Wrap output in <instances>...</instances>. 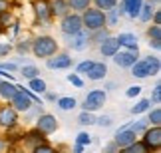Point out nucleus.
I'll return each mask as SVG.
<instances>
[{
    "instance_id": "nucleus-1",
    "label": "nucleus",
    "mask_w": 161,
    "mask_h": 153,
    "mask_svg": "<svg viewBox=\"0 0 161 153\" xmlns=\"http://www.w3.org/2000/svg\"><path fill=\"white\" fill-rule=\"evenodd\" d=\"M30 52H32L36 58L48 60L50 56L60 52V46H58V42H56V38H52V36H48V34H40V36H36V38H32V50Z\"/></svg>"
},
{
    "instance_id": "nucleus-2",
    "label": "nucleus",
    "mask_w": 161,
    "mask_h": 153,
    "mask_svg": "<svg viewBox=\"0 0 161 153\" xmlns=\"http://www.w3.org/2000/svg\"><path fill=\"white\" fill-rule=\"evenodd\" d=\"M80 16H82L84 30H88V32H96V30L106 28V12L97 10V8H94V6H90L88 10H84Z\"/></svg>"
},
{
    "instance_id": "nucleus-3",
    "label": "nucleus",
    "mask_w": 161,
    "mask_h": 153,
    "mask_svg": "<svg viewBox=\"0 0 161 153\" xmlns=\"http://www.w3.org/2000/svg\"><path fill=\"white\" fill-rule=\"evenodd\" d=\"M20 125V113L16 112L10 103L0 106V127L6 131H14Z\"/></svg>"
},
{
    "instance_id": "nucleus-4",
    "label": "nucleus",
    "mask_w": 161,
    "mask_h": 153,
    "mask_svg": "<svg viewBox=\"0 0 161 153\" xmlns=\"http://www.w3.org/2000/svg\"><path fill=\"white\" fill-rule=\"evenodd\" d=\"M106 100H108V94L106 90H92L88 91V96H86V100L82 101V112H97V109H102L106 106Z\"/></svg>"
},
{
    "instance_id": "nucleus-5",
    "label": "nucleus",
    "mask_w": 161,
    "mask_h": 153,
    "mask_svg": "<svg viewBox=\"0 0 161 153\" xmlns=\"http://www.w3.org/2000/svg\"><path fill=\"white\" fill-rule=\"evenodd\" d=\"M60 30L62 34L66 36V38H70V36L82 32L84 26H82V16L78 14V12H70V14H66L64 18H60Z\"/></svg>"
},
{
    "instance_id": "nucleus-6",
    "label": "nucleus",
    "mask_w": 161,
    "mask_h": 153,
    "mask_svg": "<svg viewBox=\"0 0 161 153\" xmlns=\"http://www.w3.org/2000/svg\"><path fill=\"white\" fill-rule=\"evenodd\" d=\"M141 143L147 147L149 153H159L161 149V127H147V129L141 133Z\"/></svg>"
},
{
    "instance_id": "nucleus-7",
    "label": "nucleus",
    "mask_w": 161,
    "mask_h": 153,
    "mask_svg": "<svg viewBox=\"0 0 161 153\" xmlns=\"http://www.w3.org/2000/svg\"><path fill=\"white\" fill-rule=\"evenodd\" d=\"M60 127L58 119H56V115L52 113H40L38 117H36V123H34V129H38L42 135H52V133H56V129Z\"/></svg>"
},
{
    "instance_id": "nucleus-8",
    "label": "nucleus",
    "mask_w": 161,
    "mask_h": 153,
    "mask_svg": "<svg viewBox=\"0 0 161 153\" xmlns=\"http://www.w3.org/2000/svg\"><path fill=\"white\" fill-rule=\"evenodd\" d=\"M114 64L117 68H123V70H129L131 66L139 60V52H129V50H119L114 58Z\"/></svg>"
},
{
    "instance_id": "nucleus-9",
    "label": "nucleus",
    "mask_w": 161,
    "mask_h": 153,
    "mask_svg": "<svg viewBox=\"0 0 161 153\" xmlns=\"http://www.w3.org/2000/svg\"><path fill=\"white\" fill-rule=\"evenodd\" d=\"M48 70H68L72 68V56L68 52H58L46 60Z\"/></svg>"
},
{
    "instance_id": "nucleus-10",
    "label": "nucleus",
    "mask_w": 161,
    "mask_h": 153,
    "mask_svg": "<svg viewBox=\"0 0 161 153\" xmlns=\"http://www.w3.org/2000/svg\"><path fill=\"white\" fill-rule=\"evenodd\" d=\"M22 143H24V147H26L28 151H32L34 147H38V145L48 143V137L42 135L38 129H30L26 133H22Z\"/></svg>"
},
{
    "instance_id": "nucleus-11",
    "label": "nucleus",
    "mask_w": 161,
    "mask_h": 153,
    "mask_svg": "<svg viewBox=\"0 0 161 153\" xmlns=\"http://www.w3.org/2000/svg\"><path fill=\"white\" fill-rule=\"evenodd\" d=\"M32 10H34V16L40 24H48L52 22V14H50V4L48 0H34L32 2Z\"/></svg>"
},
{
    "instance_id": "nucleus-12",
    "label": "nucleus",
    "mask_w": 161,
    "mask_h": 153,
    "mask_svg": "<svg viewBox=\"0 0 161 153\" xmlns=\"http://www.w3.org/2000/svg\"><path fill=\"white\" fill-rule=\"evenodd\" d=\"M137 133H133L131 129H127L125 125L123 127H119V129H117V133H115V137H114V143L117 145V147H127V145H131V143H135L137 141Z\"/></svg>"
},
{
    "instance_id": "nucleus-13",
    "label": "nucleus",
    "mask_w": 161,
    "mask_h": 153,
    "mask_svg": "<svg viewBox=\"0 0 161 153\" xmlns=\"http://www.w3.org/2000/svg\"><path fill=\"white\" fill-rule=\"evenodd\" d=\"M68 46H70L74 52H84L86 48L90 46V32L88 30H82V32L70 36V38H68Z\"/></svg>"
},
{
    "instance_id": "nucleus-14",
    "label": "nucleus",
    "mask_w": 161,
    "mask_h": 153,
    "mask_svg": "<svg viewBox=\"0 0 161 153\" xmlns=\"http://www.w3.org/2000/svg\"><path fill=\"white\" fill-rule=\"evenodd\" d=\"M119 48H125L129 52H139V46H137V36L131 34V32H121L119 36H115Z\"/></svg>"
},
{
    "instance_id": "nucleus-15",
    "label": "nucleus",
    "mask_w": 161,
    "mask_h": 153,
    "mask_svg": "<svg viewBox=\"0 0 161 153\" xmlns=\"http://www.w3.org/2000/svg\"><path fill=\"white\" fill-rule=\"evenodd\" d=\"M48 4H50L52 18H64L66 14H70V12H72L68 0H48Z\"/></svg>"
},
{
    "instance_id": "nucleus-16",
    "label": "nucleus",
    "mask_w": 161,
    "mask_h": 153,
    "mask_svg": "<svg viewBox=\"0 0 161 153\" xmlns=\"http://www.w3.org/2000/svg\"><path fill=\"white\" fill-rule=\"evenodd\" d=\"M97 48H100V54H102L103 58H114L115 54L119 52V44H117L115 36H109V38H106Z\"/></svg>"
},
{
    "instance_id": "nucleus-17",
    "label": "nucleus",
    "mask_w": 161,
    "mask_h": 153,
    "mask_svg": "<svg viewBox=\"0 0 161 153\" xmlns=\"http://www.w3.org/2000/svg\"><path fill=\"white\" fill-rule=\"evenodd\" d=\"M16 91H18L16 82H10V79H2L0 82V100H4L6 103L16 96Z\"/></svg>"
},
{
    "instance_id": "nucleus-18",
    "label": "nucleus",
    "mask_w": 161,
    "mask_h": 153,
    "mask_svg": "<svg viewBox=\"0 0 161 153\" xmlns=\"http://www.w3.org/2000/svg\"><path fill=\"white\" fill-rule=\"evenodd\" d=\"M106 74H108V66L103 62H94L92 68H90V72L86 76H88L92 82H102V79L106 78Z\"/></svg>"
},
{
    "instance_id": "nucleus-19",
    "label": "nucleus",
    "mask_w": 161,
    "mask_h": 153,
    "mask_svg": "<svg viewBox=\"0 0 161 153\" xmlns=\"http://www.w3.org/2000/svg\"><path fill=\"white\" fill-rule=\"evenodd\" d=\"M123 2V8H125V16H129L131 20L139 16V10L143 6V0H121Z\"/></svg>"
},
{
    "instance_id": "nucleus-20",
    "label": "nucleus",
    "mask_w": 161,
    "mask_h": 153,
    "mask_svg": "<svg viewBox=\"0 0 161 153\" xmlns=\"http://www.w3.org/2000/svg\"><path fill=\"white\" fill-rule=\"evenodd\" d=\"M129 70H131V76H133V78H137V79H145V78H149V76H151V74H149V68H147V64H145L141 58H139Z\"/></svg>"
},
{
    "instance_id": "nucleus-21",
    "label": "nucleus",
    "mask_w": 161,
    "mask_h": 153,
    "mask_svg": "<svg viewBox=\"0 0 161 153\" xmlns=\"http://www.w3.org/2000/svg\"><path fill=\"white\" fill-rule=\"evenodd\" d=\"M28 85H30V91L32 94H36V96H42L44 91H48V84L44 82L42 78H34V79H28Z\"/></svg>"
},
{
    "instance_id": "nucleus-22",
    "label": "nucleus",
    "mask_w": 161,
    "mask_h": 153,
    "mask_svg": "<svg viewBox=\"0 0 161 153\" xmlns=\"http://www.w3.org/2000/svg\"><path fill=\"white\" fill-rule=\"evenodd\" d=\"M18 72H20V76L24 79H34V78H40V70L36 68L34 64H24L22 68H18Z\"/></svg>"
},
{
    "instance_id": "nucleus-23",
    "label": "nucleus",
    "mask_w": 161,
    "mask_h": 153,
    "mask_svg": "<svg viewBox=\"0 0 161 153\" xmlns=\"http://www.w3.org/2000/svg\"><path fill=\"white\" fill-rule=\"evenodd\" d=\"M143 62L147 64V68H149V74L151 76H157L159 74V70H161V60H159V56H145V58H141Z\"/></svg>"
},
{
    "instance_id": "nucleus-24",
    "label": "nucleus",
    "mask_w": 161,
    "mask_h": 153,
    "mask_svg": "<svg viewBox=\"0 0 161 153\" xmlns=\"http://www.w3.org/2000/svg\"><path fill=\"white\" fill-rule=\"evenodd\" d=\"M109 30L108 28H102V30H96V32H90V44L94 46H100L106 38H109Z\"/></svg>"
},
{
    "instance_id": "nucleus-25",
    "label": "nucleus",
    "mask_w": 161,
    "mask_h": 153,
    "mask_svg": "<svg viewBox=\"0 0 161 153\" xmlns=\"http://www.w3.org/2000/svg\"><path fill=\"white\" fill-rule=\"evenodd\" d=\"M56 101H58V107L62 109V112H70V109H74V107L78 106L76 97H72V96H62Z\"/></svg>"
},
{
    "instance_id": "nucleus-26",
    "label": "nucleus",
    "mask_w": 161,
    "mask_h": 153,
    "mask_svg": "<svg viewBox=\"0 0 161 153\" xmlns=\"http://www.w3.org/2000/svg\"><path fill=\"white\" fill-rule=\"evenodd\" d=\"M147 123L151 127H161V107H153L147 112Z\"/></svg>"
},
{
    "instance_id": "nucleus-27",
    "label": "nucleus",
    "mask_w": 161,
    "mask_h": 153,
    "mask_svg": "<svg viewBox=\"0 0 161 153\" xmlns=\"http://www.w3.org/2000/svg\"><path fill=\"white\" fill-rule=\"evenodd\" d=\"M153 4L151 2H143V6H141V10H139V16H137V20L141 22H151V16H153Z\"/></svg>"
},
{
    "instance_id": "nucleus-28",
    "label": "nucleus",
    "mask_w": 161,
    "mask_h": 153,
    "mask_svg": "<svg viewBox=\"0 0 161 153\" xmlns=\"http://www.w3.org/2000/svg\"><path fill=\"white\" fill-rule=\"evenodd\" d=\"M68 4H70L72 12H78V14H82L84 10H88L92 6V0H68Z\"/></svg>"
},
{
    "instance_id": "nucleus-29",
    "label": "nucleus",
    "mask_w": 161,
    "mask_h": 153,
    "mask_svg": "<svg viewBox=\"0 0 161 153\" xmlns=\"http://www.w3.org/2000/svg\"><path fill=\"white\" fill-rule=\"evenodd\" d=\"M92 4H94V8L102 10V12H108V10H114L117 4V0H92Z\"/></svg>"
},
{
    "instance_id": "nucleus-30",
    "label": "nucleus",
    "mask_w": 161,
    "mask_h": 153,
    "mask_svg": "<svg viewBox=\"0 0 161 153\" xmlns=\"http://www.w3.org/2000/svg\"><path fill=\"white\" fill-rule=\"evenodd\" d=\"M117 153H149V151H147V147H145V145H143V143H141L139 139H137L135 143L127 145V147H121Z\"/></svg>"
},
{
    "instance_id": "nucleus-31",
    "label": "nucleus",
    "mask_w": 161,
    "mask_h": 153,
    "mask_svg": "<svg viewBox=\"0 0 161 153\" xmlns=\"http://www.w3.org/2000/svg\"><path fill=\"white\" fill-rule=\"evenodd\" d=\"M18 54H28L30 50H32V38H22V40H18V44L16 46H12Z\"/></svg>"
},
{
    "instance_id": "nucleus-32",
    "label": "nucleus",
    "mask_w": 161,
    "mask_h": 153,
    "mask_svg": "<svg viewBox=\"0 0 161 153\" xmlns=\"http://www.w3.org/2000/svg\"><path fill=\"white\" fill-rule=\"evenodd\" d=\"M149 109H151V101H149V100H139V101L131 107V113H133V115H141V113L149 112Z\"/></svg>"
},
{
    "instance_id": "nucleus-33",
    "label": "nucleus",
    "mask_w": 161,
    "mask_h": 153,
    "mask_svg": "<svg viewBox=\"0 0 161 153\" xmlns=\"http://www.w3.org/2000/svg\"><path fill=\"white\" fill-rule=\"evenodd\" d=\"M125 127H127V129H131L133 133H137V135H141V133L149 127V123H147V119H137V121H133V123H129Z\"/></svg>"
},
{
    "instance_id": "nucleus-34",
    "label": "nucleus",
    "mask_w": 161,
    "mask_h": 153,
    "mask_svg": "<svg viewBox=\"0 0 161 153\" xmlns=\"http://www.w3.org/2000/svg\"><path fill=\"white\" fill-rule=\"evenodd\" d=\"M94 121H96V115L92 113V112H82V113L78 115V123H80V125H84V127L94 125Z\"/></svg>"
},
{
    "instance_id": "nucleus-35",
    "label": "nucleus",
    "mask_w": 161,
    "mask_h": 153,
    "mask_svg": "<svg viewBox=\"0 0 161 153\" xmlns=\"http://www.w3.org/2000/svg\"><path fill=\"white\" fill-rule=\"evenodd\" d=\"M76 143L82 145V147H88V145H92V135L88 131H80L76 135Z\"/></svg>"
},
{
    "instance_id": "nucleus-36",
    "label": "nucleus",
    "mask_w": 161,
    "mask_h": 153,
    "mask_svg": "<svg viewBox=\"0 0 161 153\" xmlns=\"http://www.w3.org/2000/svg\"><path fill=\"white\" fill-rule=\"evenodd\" d=\"M28 153H60V151H58V147H54V145L44 143V145H38V147H34L32 151H28Z\"/></svg>"
},
{
    "instance_id": "nucleus-37",
    "label": "nucleus",
    "mask_w": 161,
    "mask_h": 153,
    "mask_svg": "<svg viewBox=\"0 0 161 153\" xmlns=\"http://www.w3.org/2000/svg\"><path fill=\"white\" fill-rule=\"evenodd\" d=\"M92 64H94L92 60H84V62H80V64L76 66V74H78V76H84V74H88V72H90V68H92Z\"/></svg>"
},
{
    "instance_id": "nucleus-38",
    "label": "nucleus",
    "mask_w": 161,
    "mask_h": 153,
    "mask_svg": "<svg viewBox=\"0 0 161 153\" xmlns=\"http://www.w3.org/2000/svg\"><path fill=\"white\" fill-rule=\"evenodd\" d=\"M147 38L149 40H161V26L151 24V26L147 28Z\"/></svg>"
},
{
    "instance_id": "nucleus-39",
    "label": "nucleus",
    "mask_w": 161,
    "mask_h": 153,
    "mask_svg": "<svg viewBox=\"0 0 161 153\" xmlns=\"http://www.w3.org/2000/svg\"><path fill=\"white\" fill-rule=\"evenodd\" d=\"M117 20H119V16H117L115 8L106 12V28H108V26H114V24H117Z\"/></svg>"
},
{
    "instance_id": "nucleus-40",
    "label": "nucleus",
    "mask_w": 161,
    "mask_h": 153,
    "mask_svg": "<svg viewBox=\"0 0 161 153\" xmlns=\"http://www.w3.org/2000/svg\"><path fill=\"white\" fill-rule=\"evenodd\" d=\"M114 123V119H111V115H100V117H96L94 125H100V127H109Z\"/></svg>"
},
{
    "instance_id": "nucleus-41",
    "label": "nucleus",
    "mask_w": 161,
    "mask_h": 153,
    "mask_svg": "<svg viewBox=\"0 0 161 153\" xmlns=\"http://www.w3.org/2000/svg\"><path fill=\"white\" fill-rule=\"evenodd\" d=\"M66 79L72 85H76V88H84V79H82V76H78V74H68Z\"/></svg>"
},
{
    "instance_id": "nucleus-42",
    "label": "nucleus",
    "mask_w": 161,
    "mask_h": 153,
    "mask_svg": "<svg viewBox=\"0 0 161 153\" xmlns=\"http://www.w3.org/2000/svg\"><path fill=\"white\" fill-rule=\"evenodd\" d=\"M149 101H153V103H161V84H155V88H153V91H151V100Z\"/></svg>"
},
{
    "instance_id": "nucleus-43",
    "label": "nucleus",
    "mask_w": 161,
    "mask_h": 153,
    "mask_svg": "<svg viewBox=\"0 0 161 153\" xmlns=\"http://www.w3.org/2000/svg\"><path fill=\"white\" fill-rule=\"evenodd\" d=\"M0 70H4L6 74H14V72H18V66L14 64V62H0Z\"/></svg>"
},
{
    "instance_id": "nucleus-44",
    "label": "nucleus",
    "mask_w": 161,
    "mask_h": 153,
    "mask_svg": "<svg viewBox=\"0 0 161 153\" xmlns=\"http://www.w3.org/2000/svg\"><path fill=\"white\" fill-rule=\"evenodd\" d=\"M141 94V85H129L125 90V97H137Z\"/></svg>"
},
{
    "instance_id": "nucleus-45",
    "label": "nucleus",
    "mask_w": 161,
    "mask_h": 153,
    "mask_svg": "<svg viewBox=\"0 0 161 153\" xmlns=\"http://www.w3.org/2000/svg\"><path fill=\"white\" fill-rule=\"evenodd\" d=\"M12 50H14V48H12V44H8V42H0V58L8 56Z\"/></svg>"
},
{
    "instance_id": "nucleus-46",
    "label": "nucleus",
    "mask_w": 161,
    "mask_h": 153,
    "mask_svg": "<svg viewBox=\"0 0 161 153\" xmlns=\"http://www.w3.org/2000/svg\"><path fill=\"white\" fill-rule=\"evenodd\" d=\"M12 12V0H0V14Z\"/></svg>"
},
{
    "instance_id": "nucleus-47",
    "label": "nucleus",
    "mask_w": 161,
    "mask_h": 153,
    "mask_svg": "<svg viewBox=\"0 0 161 153\" xmlns=\"http://www.w3.org/2000/svg\"><path fill=\"white\" fill-rule=\"evenodd\" d=\"M0 153H10V141L4 135H0Z\"/></svg>"
},
{
    "instance_id": "nucleus-48",
    "label": "nucleus",
    "mask_w": 161,
    "mask_h": 153,
    "mask_svg": "<svg viewBox=\"0 0 161 153\" xmlns=\"http://www.w3.org/2000/svg\"><path fill=\"white\" fill-rule=\"evenodd\" d=\"M117 151H119V147H117L114 141H109V143L103 145V153H117Z\"/></svg>"
},
{
    "instance_id": "nucleus-49",
    "label": "nucleus",
    "mask_w": 161,
    "mask_h": 153,
    "mask_svg": "<svg viewBox=\"0 0 161 153\" xmlns=\"http://www.w3.org/2000/svg\"><path fill=\"white\" fill-rule=\"evenodd\" d=\"M151 22L155 24V26H161V10H153V16H151Z\"/></svg>"
},
{
    "instance_id": "nucleus-50",
    "label": "nucleus",
    "mask_w": 161,
    "mask_h": 153,
    "mask_svg": "<svg viewBox=\"0 0 161 153\" xmlns=\"http://www.w3.org/2000/svg\"><path fill=\"white\" fill-rule=\"evenodd\" d=\"M149 46L153 48V50H161V40H149Z\"/></svg>"
},
{
    "instance_id": "nucleus-51",
    "label": "nucleus",
    "mask_w": 161,
    "mask_h": 153,
    "mask_svg": "<svg viewBox=\"0 0 161 153\" xmlns=\"http://www.w3.org/2000/svg\"><path fill=\"white\" fill-rule=\"evenodd\" d=\"M44 96H46V100H48V101H56V100H58V96L52 94V91H44Z\"/></svg>"
},
{
    "instance_id": "nucleus-52",
    "label": "nucleus",
    "mask_w": 161,
    "mask_h": 153,
    "mask_svg": "<svg viewBox=\"0 0 161 153\" xmlns=\"http://www.w3.org/2000/svg\"><path fill=\"white\" fill-rule=\"evenodd\" d=\"M72 151H74V153H84V147H82V145H78V143H76V145H74V149H72Z\"/></svg>"
},
{
    "instance_id": "nucleus-53",
    "label": "nucleus",
    "mask_w": 161,
    "mask_h": 153,
    "mask_svg": "<svg viewBox=\"0 0 161 153\" xmlns=\"http://www.w3.org/2000/svg\"><path fill=\"white\" fill-rule=\"evenodd\" d=\"M149 2H151V4H157V2H159V0H149Z\"/></svg>"
},
{
    "instance_id": "nucleus-54",
    "label": "nucleus",
    "mask_w": 161,
    "mask_h": 153,
    "mask_svg": "<svg viewBox=\"0 0 161 153\" xmlns=\"http://www.w3.org/2000/svg\"><path fill=\"white\" fill-rule=\"evenodd\" d=\"M0 82H2V78H0Z\"/></svg>"
}]
</instances>
